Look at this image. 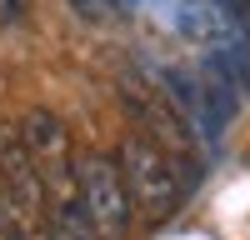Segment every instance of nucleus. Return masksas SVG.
Returning a JSON list of instances; mask_svg holds the SVG:
<instances>
[{
    "mask_svg": "<svg viewBox=\"0 0 250 240\" xmlns=\"http://www.w3.org/2000/svg\"><path fill=\"white\" fill-rule=\"evenodd\" d=\"M120 100H125V110L135 115V130H145L155 140V145L175 160V165H190V160L200 155V140L195 130L185 125V115L175 110V100L160 90V80H140V75H125L120 80Z\"/></svg>",
    "mask_w": 250,
    "mask_h": 240,
    "instance_id": "nucleus-2",
    "label": "nucleus"
},
{
    "mask_svg": "<svg viewBox=\"0 0 250 240\" xmlns=\"http://www.w3.org/2000/svg\"><path fill=\"white\" fill-rule=\"evenodd\" d=\"M50 240H105L95 230V220L85 215V205H80V190L50 200Z\"/></svg>",
    "mask_w": 250,
    "mask_h": 240,
    "instance_id": "nucleus-5",
    "label": "nucleus"
},
{
    "mask_svg": "<svg viewBox=\"0 0 250 240\" xmlns=\"http://www.w3.org/2000/svg\"><path fill=\"white\" fill-rule=\"evenodd\" d=\"M120 170H125V185H130V200H135V215L145 225H160V220H170L185 200V180H180V165L145 130H130L120 140Z\"/></svg>",
    "mask_w": 250,
    "mask_h": 240,
    "instance_id": "nucleus-1",
    "label": "nucleus"
},
{
    "mask_svg": "<svg viewBox=\"0 0 250 240\" xmlns=\"http://www.w3.org/2000/svg\"><path fill=\"white\" fill-rule=\"evenodd\" d=\"M70 5H75L80 15H90V20H100V15H110V10H115V0H70Z\"/></svg>",
    "mask_w": 250,
    "mask_h": 240,
    "instance_id": "nucleus-6",
    "label": "nucleus"
},
{
    "mask_svg": "<svg viewBox=\"0 0 250 240\" xmlns=\"http://www.w3.org/2000/svg\"><path fill=\"white\" fill-rule=\"evenodd\" d=\"M0 240H10V235H5V230H0Z\"/></svg>",
    "mask_w": 250,
    "mask_h": 240,
    "instance_id": "nucleus-7",
    "label": "nucleus"
},
{
    "mask_svg": "<svg viewBox=\"0 0 250 240\" xmlns=\"http://www.w3.org/2000/svg\"><path fill=\"white\" fill-rule=\"evenodd\" d=\"M20 140H25V150L30 160L40 165V175H45V190L50 200L60 195H75V145H70V130H65V120H60L55 110H30L25 120H20Z\"/></svg>",
    "mask_w": 250,
    "mask_h": 240,
    "instance_id": "nucleus-4",
    "label": "nucleus"
},
{
    "mask_svg": "<svg viewBox=\"0 0 250 240\" xmlns=\"http://www.w3.org/2000/svg\"><path fill=\"white\" fill-rule=\"evenodd\" d=\"M75 185H80V205L95 220V230L105 240H125L135 225V200H130V185H125V170L115 155H100L90 150L85 160L75 165Z\"/></svg>",
    "mask_w": 250,
    "mask_h": 240,
    "instance_id": "nucleus-3",
    "label": "nucleus"
}]
</instances>
